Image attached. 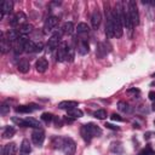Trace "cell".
<instances>
[{
  "label": "cell",
  "mask_w": 155,
  "mask_h": 155,
  "mask_svg": "<svg viewBox=\"0 0 155 155\" xmlns=\"http://www.w3.org/2000/svg\"><path fill=\"white\" fill-rule=\"evenodd\" d=\"M80 133H81V137L84 138V140L90 143L93 137H99L102 134V128L99 126L94 125L93 122H88L81 127Z\"/></svg>",
  "instance_id": "cell-1"
},
{
  "label": "cell",
  "mask_w": 155,
  "mask_h": 155,
  "mask_svg": "<svg viewBox=\"0 0 155 155\" xmlns=\"http://www.w3.org/2000/svg\"><path fill=\"white\" fill-rule=\"evenodd\" d=\"M110 16H111V21H113V27H114V36L116 38H121L122 36V21L120 18V15L117 12V10H111L110 11Z\"/></svg>",
  "instance_id": "cell-2"
},
{
  "label": "cell",
  "mask_w": 155,
  "mask_h": 155,
  "mask_svg": "<svg viewBox=\"0 0 155 155\" xmlns=\"http://www.w3.org/2000/svg\"><path fill=\"white\" fill-rule=\"evenodd\" d=\"M127 8H128V13H130V17H131V21H132L133 27L134 25H138L139 24V12H138L137 4L133 0H130L127 2Z\"/></svg>",
  "instance_id": "cell-3"
},
{
  "label": "cell",
  "mask_w": 155,
  "mask_h": 155,
  "mask_svg": "<svg viewBox=\"0 0 155 155\" xmlns=\"http://www.w3.org/2000/svg\"><path fill=\"white\" fill-rule=\"evenodd\" d=\"M62 150L65 155H74L76 150V144L70 137H63V145Z\"/></svg>",
  "instance_id": "cell-4"
},
{
  "label": "cell",
  "mask_w": 155,
  "mask_h": 155,
  "mask_svg": "<svg viewBox=\"0 0 155 155\" xmlns=\"http://www.w3.org/2000/svg\"><path fill=\"white\" fill-rule=\"evenodd\" d=\"M62 30L61 31H56L51 35V38L47 41V50L48 51H53L54 48H58V46L61 45V39H62Z\"/></svg>",
  "instance_id": "cell-5"
},
{
  "label": "cell",
  "mask_w": 155,
  "mask_h": 155,
  "mask_svg": "<svg viewBox=\"0 0 155 155\" xmlns=\"http://www.w3.org/2000/svg\"><path fill=\"white\" fill-rule=\"evenodd\" d=\"M58 22H59V19H58V17H56V16H50V17H47L46 21H45V24H44V33H45V34L51 33V31L57 27Z\"/></svg>",
  "instance_id": "cell-6"
},
{
  "label": "cell",
  "mask_w": 155,
  "mask_h": 155,
  "mask_svg": "<svg viewBox=\"0 0 155 155\" xmlns=\"http://www.w3.org/2000/svg\"><path fill=\"white\" fill-rule=\"evenodd\" d=\"M45 140V132L41 130V128H35L33 132H31V142L38 145V147H41L42 143Z\"/></svg>",
  "instance_id": "cell-7"
},
{
  "label": "cell",
  "mask_w": 155,
  "mask_h": 155,
  "mask_svg": "<svg viewBox=\"0 0 155 155\" xmlns=\"http://www.w3.org/2000/svg\"><path fill=\"white\" fill-rule=\"evenodd\" d=\"M69 45L65 41H62L61 45L57 48V61L58 62H65L67 59V53H68Z\"/></svg>",
  "instance_id": "cell-8"
},
{
  "label": "cell",
  "mask_w": 155,
  "mask_h": 155,
  "mask_svg": "<svg viewBox=\"0 0 155 155\" xmlns=\"http://www.w3.org/2000/svg\"><path fill=\"white\" fill-rule=\"evenodd\" d=\"M25 19H27V16L24 15V12L18 11L16 15H13L11 17L10 23H11V25H19L21 27V25H23L25 23Z\"/></svg>",
  "instance_id": "cell-9"
},
{
  "label": "cell",
  "mask_w": 155,
  "mask_h": 155,
  "mask_svg": "<svg viewBox=\"0 0 155 155\" xmlns=\"http://www.w3.org/2000/svg\"><path fill=\"white\" fill-rule=\"evenodd\" d=\"M39 109H41V107L36 105V104H28V105H18V107H16V111L21 113V114H28V113H31V111L39 110Z\"/></svg>",
  "instance_id": "cell-10"
},
{
  "label": "cell",
  "mask_w": 155,
  "mask_h": 155,
  "mask_svg": "<svg viewBox=\"0 0 155 155\" xmlns=\"http://www.w3.org/2000/svg\"><path fill=\"white\" fill-rule=\"evenodd\" d=\"M101 22H102V15H101L99 10L96 8V10L92 12V16H91V24H92V28H93V29H98L99 25H101Z\"/></svg>",
  "instance_id": "cell-11"
},
{
  "label": "cell",
  "mask_w": 155,
  "mask_h": 155,
  "mask_svg": "<svg viewBox=\"0 0 155 155\" xmlns=\"http://www.w3.org/2000/svg\"><path fill=\"white\" fill-rule=\"evenodd\" d=\"M16 153H17V144L13 142L5 144L1 150V155H16Z\"/></svg>",
  "instance_id": "cell-12"
},
{
  "label": "cell",
  "mask_w": 155,
  "mask_h": 155,
  "mask_svg": "<svg viewBox=\"0 0 155 155\" xmlns=\"http://www.w3.org/2000/svg\"><path fill=\"white\" fill-rule=\"evenodd\" d=\"M47 68H48V62L46 58L41 57L35 62V69L38 73H45L47 70Z\"/></svg>",
  "instance_id": "cell-13"
},
{
  "label": "cell",
  "mask_w": 155,
  "mask_h": 155,
  "mask_svg": "<svg viewBox=\"0 0 155 155\" xmlns=\"http://www.w3.org/2000/svg\"><path fill=\"white\" fill-rule=\"evenodd\" d=\"M90 51V45L87 42L86 39H80L79 40V44H78V52L81 54V56H85Z\"/></svg>",
  "instance_id": "cell-14"
},
{
  "label": "cell",
  "mask_w": 155,
  "mask_h": 155,
  "mask_svg": "<svg viewBox=\"0 0 155 155\" xmlns=\"http://www.w3.org/2000/svg\"><path fill=\"white\" fill-rule=\"evenodd\" d=\"M105 34L109 38H114V27H113V21L110 16V11L107 13V23H105Z\"/></svg>",
  "instance_id": "cell-15"
},
{
  "label": "cell",
  "mask_w": 155,
  "mask_h": 155,
  "mask_svg": "<svg viewBox=\"0 0 155 155\" xmlns=\"http://www.w3.org/2000/svg\"><path fill=\"white\" fill-rule=\"evenodd\" d=\"M12 7H13V2L12 1H4V2H1V5H0V12H1V18L5 16V15H7V13H11V11H12Z\"/></svg>",
  "instance_id": "cell-16"
},
{
  "label": "cell",
  "mask_w": 155,
  "mask_h": 155,
  "mask_svg": "<svg viewBox=\"0 0 155 155\" xmlns=\"http://www.w3.org/2000/svg\"><path fill=\"white\" fill-rule=\"evenodd\" d=\"M17 69H18V71H21V73H23V74L28 73L29 69H30V63H29V61L25 59V58H22V59L17 63Z\"/></svg>",
  "instance_id": "cell-17"
},
{
  "label": "cell",
  "mask_w": 155,
  "mask_h": 155,
  "mask_svg": "<svg viewBox=\"0 0 155 155\" xmlns=\"http://www.w3.org/2000/svg\"><path fill=\"white\" fill-rule=\"evenodd\" d=\"M78 105H79V103L76 101H63V102L58 103V108L59 109H65V110L78 108Z\"/></svg>",
  "instance_id": "cell-18"
},
{
  "label": "cell",
  "mask_w": 155,
  "mask_h": 155,
  "mask_svg": "<svg viewBox=\"0 0 155 155\" xmlns=\"http://www.w3.org/2000/svg\"><path fill=\"white\" fill-rule=\"evenodd\" d=\"M31 151V147L28 139H23L21 143V148H19V155H29Z\"/></svg>",
  "instance_id": "cell-19"
},
{
  "label": "cell",
  "mask_w": 155,
  "mask_h": 155,
  "mask_svg": "<svg viewBox=\"0 0 155 155\" xmlns=\"http://www.w3.org/2000/svg\"><path fill=\"white\" fill-rule=\"evenodd\" d=\"M10 48H11V42L6 39L5 33H1V52L6 53L10 51Z\"/></svg>",
  "instance_id": "cell-20"
},
{
  "label": "cell",
  "mask_w": 155,
  "mask_h": 155,
  "mask_svg": "<svg viewBox=\"0 0 155 155\" xmlns=\"http://www.w3.org/2000/svg\"><path fill=\"white\" fill-rule=\"evenodd\" d=\"M67 115H68L69 117H71V119H79V117H81V116L84 115V113H82V110H80L79 108H73V109L67 110Z\"/></svg>",
  "instance_id": "cell-21"
},
{
  "label": "cell",
  "mask_w": 155,
  "mask_h": 155,
  "mask_svg": "<svg viewBox=\"0 0 155 155\" xmlns=\"http://www.w3.org/2000/svg\"><path fill=\"white\" fill-rule=\"evenodd\" d=\"M117 108H119L120 111H122V113H125V114L132 113V107H131L128 103L124 102V101H120V102L117 103Z\"/></svg>",
  "instance_id": "cell-22"
},
{
  "label": "cell",
  "mask_w": 155,
  "mask_h": 155,
  "mask_svg": "<svg viewBox=\"0 0 155 155\" xmlns=\"http://www.w3.org/2000/svg\"><path fill=\"white\" fill-rule=\"evenodd\" d=\"M16 133V128L13 126H5L2 130V138H11Z\"/></svg>",
  "instance_id": "cell-23"
},
{
  "label": "cell",
  "mask_w": 155,
  "mask_h": 155,
  "mask_svg": "<svg viewBox=\"0 0 155 155\" xmlns=\"http://www.w3.org/2000/svg\"><path fill=\"white\" fill-rule=\"evenodd\" d=\"M110 150L115 154H122L124 153V147H122L121 142H113L110 144Z\"/></svg>",
  "instance_id": "cell-24"
},
{
  "label": "cell",
  "mask_w": 155,
  "mask_h": 155,
  "mask_svg": "<svg viewBox=\"0 0 155 155\" xmlns=\"http://www.w3.org/2000/svg\"><path fill=\"white\" fill-rule=\"evenodd\" d=\"M17 30H18L19 35H27V34H29V33L33 30V25H31V24H29V23H24V24H23V25H21Z\"/></svg>",
  "instance_id": "cell-25"
},
{
  "label": "cell",
  "mask_w": 155,
  "mask_h": 155,
  "mask_svg": "<svg viewBox=\"0 0 155 155\" xmlns=\"http://www.w3.org/2000/svg\"><path fill=\"white\" fill-rule=\"evenodd\" d=\"M74 24L71 23V22H65L63 25H62V33L63 34H67V35H70V34H73V31H74Z\"/></svg>",
  "instance_id": "cell-26"
},
{
  "label": "cell",
  "mask_w": 155,
  "mask_h": 155,
  "mask_svg": "<svg viewBox=\"0 0 155 155\" xmlns=\"http://www.w3.org/2000/svg\"><path fill=\"white\" fill-rule=\"evenodd\" d=\"M76 31L79 35H84V34H87L90 31V27L86 24V23H79L78 27H76Z\"/></svg>",
  "instance_id": "cell-27"
},
{
  "label": "cell",
  "mask_w": 155,
  "mask_h": 155,
  "mask_svg": "<svg viewBox=\"0 0 155 155\" xmlns=\"http://www.w3.org/2000/svg\"><path fill=\"white\" fill-rule=\"evenodd\" d=\"M105 48H107V45H105L104 42H99V44H98V46H97V56H98L99 58L104 57V56L108 53V50H105Z\"/></svg>",
  "instance_id": "cell-28"
},
{
  "label": "cell",
  "mask_w": 155,
  "mask_h": 155,
  "mask_svg": "<svg viewBox=\"0 0 155 155\" xmlns=\"http://www.w3.org/2000/svg\"><path fill=\"white\" fill-rule=\"evenodd\" d=\"M51 144H52V147H53L54 149H62V145H63V137H58V136L53 137Z\"/></svg>",
  "instance_id": "cell-29"
},
{
  "label": "cell",
  "mask_w": 155,
  "mask_h": 155,
  "mask_svg": "<svg viewBox=\"0 0 155 155\" xmlns=\"http://www.w3.org/2000/svg\"><path fill=\"white\" fill-rule=\"evenodd\" d=\"M11 120H12V122H15L17 126L29 127V125H28V122H27L25 119H21V117H16V116H13V117H11Z\"/></svg>",
  "instance_id": "cell-30"
},
{
  "label": "cell",
  "mask_w": 155,
  "mask_h": 155,
  "mask_svg": "<svg viewBox=\"0 0 155 155\" xmlns=\"http://www.w3.org/2000/svg\"><path fill=\"white\" fill-rule=\"evenodd\" d=\"M29 127H33V128H40L41 127V124L39 122V120L34 119V117H25Z\"/></svg>",
  "instance_id": "cell-31"
},
{
  "label": "cell",
  "mask_w": 155,
  "mask_h": 155,
  "mask_svg": "<svg viewBox=\"0 0 155 155\" xmlns=\"http://www.w3.org/2000/svg\"><path fill=\"white\" fill-rule=\"evenodd\" d=\"M93 116L98 120H103L107 117V110L104 109H97L96 111H93Z\"/></svg>",
  "instance_id": "cell-32"
},
{
  "label": "cell",
  "mask_w": 155,
  "mask_h": 155,
  "mask_svg": "<svg viewBox=\"0 0 155 155\" xmlns=\"http://www.w3.org/2000/svg\"><path fill=\"white\" fill-rule=\"evenodd\" d=\"M24 52H35V42L28 39L24 45Z\"/></svg>",
  "instance_id": "cell-33"
},
{
  "label": "cell",
  "mask_w": 155,
  "mask_h": 155,
  "mask_svg": "<svg viewBox=\"0 0 155 155\" xmlns=\"http://www.w3.org/2000/svg\"><path fill=\"white\" fill-rule=\"evenodd\" d=\"M7 113H10V103L8 102H4L0 107V114L1 115H6Z\"/></svg>",
  "instance_id": "cell-34"
},
{
  "label": "cell",
  "mask_w": 155,
  "mask_h": 155,
  "mask_svg": "<svg viewBox=\"0 0 155 155\" xmlns=\"http://www.w3.org/2000/svg\"><path fill=\"white\" fill-rule=\"evenodd\" d=\"M53 119H54V117H53V115H52L51 113H42V115H41V120L45 121L46 124L51 122Z\"/></svg>",
  "instance_id": "cell-35"
},
{
  "label": "cell",
  "mask_w": 155,
  "mask_h": 155,
  "mask_svg": "<svg viewBox=\"0 0 155 155\" xmlns=\"http://www.w3.org/2000/svg\"><path fill=\"white\" fill-rule=\"evenodd\" d=\"M74 59V50L69 46V48H68V53H67V59H65V62H71Z\"/></svg>",
  "instance_id": "cell-36"
},
{
  "label": "cell",
  "mask_w": 155,
  "mask_h": 155,
  "mask_svg": "<svg viewBox=\"0 0 155 155\" xmlns=\"http://www.w3.org/2000/svg\"><path fill=\"white\" fill-rule=\"evenodd\" d=\"M138 155H154V151L150 149V147H147V148H144L143 150H140V151L138 153Z\"/></svg>",
  "instance_id": "cell-37"
},
{
  "label": "cell",
  "mask_w": 155,
  "mask_h": 155,
  "mask_svg": "<svg viewBox=\"0 0 155 155\" xmlns=\"http://www.w3.org/2000/svg\"><path fill=\"white\" fill-rule=\"evenodd\" d=\"M110 119H111L113 121H120V122H121V121H124V117H121L119 114H115V113H114V114H111Z\"/></svg>",
  "instance_id": "cell-38"
},
{
  "label": "cell",
  "mask_w": 155,
  "mask_h": 155,
  "mask_svg": "<svg viewBox=\"0 0 155 155\" xmlns=\"http://www.w3.org/2000/svg\"><path fill=\"white\" fill-rule=\"evenodd\" d=\"M42 48H44V44L41 41L35 42V52H40V51H42Z\"/></svg>",
  "instance_id": "cell-39"
},
{
  "label": "cell",
  "mask_w": 155,
  "mask_h": 155,
  "mask_svg": "<svg viewBox=\"0 0 155 155\" xmlns=\"http://www.w3.org/2000/svg\"><path fill=\"white\" fill-rule=\"evenodd\" d=\"M154 137H155V132H147V133H144V138L147 140H149L150 138H154Z\"/></svg>",
  "instance_id": "cell-40"
},
{
  "label": "cell",
  "mask_w": 155,
  "mask_h": 155,
  "mask_svg": "<svg viewBox=\"0 0 155 155\" xmlns=\"http://www.w3.org/2000/svg\"><path fill=\"white\" fill-rule=\"evenodd\" d=\"M105 127L107 128H110V130H115V131H119L120 128H119V126H114V125H111V124H105Z\"/></svg>",
  "instance_id": "cell-41"
},
{
  "label": "cell",
  "mask_w": 155,
  "mask_h": 155,
  "mask_svg": "<svg viewBox=\"0 0 155 155\" xmlns=\"http://www.w3.org/2000/svg\"><path fill=\"white\" fill-rule=\"evenodd\" d=\"M127 93H138V94H139V90H137V88H131V90L127 91Z\"/></svg>",
  "instance_id": "cell-42"
},
{
  "label": "cell",
  "mask_w": 155,
  "mask_h": 155,
  "mask_svg": "<svg viewBox=\"0 0 155 155\" xmlns=\"http://www.w3.org/2000/svg\"><path fill=\"white\" fill-rule=\"evenodd\" d=\"M149 98H150L151 101H155V92H154V91H150V92H149Z\"/></svg>",
  "instance_id": "cell-43"
},
{
  "label": "cell",
  "mask_w": 155,
  "mask_h": 155,
  "mask_svg": "<svg viewBox=\"0 0 155 155\" xmlns=\"http://www.w3.org/2000/svg\"><path fill=\"white\" fill-rule=\"evenodd\" d=\"M153 110H154V111H155V102H154V103H153Z\"/></svg>",
  "instance_id": "cell-44"
},
{
  "label": "cell",
  "mask_w": 155,
  "mask_h": 155,
  "mask_svg": "<svg viewBox=\"0 0 155 155\" xmlns=\"http://www.w3.org/2000/svg\"><path fill=\"white\" fill-rule=\"evenodd\" d=\"M154 125H155V120H154Z\"/></svg>",
  "instance_id": "cell-45"
}]
</instances>
